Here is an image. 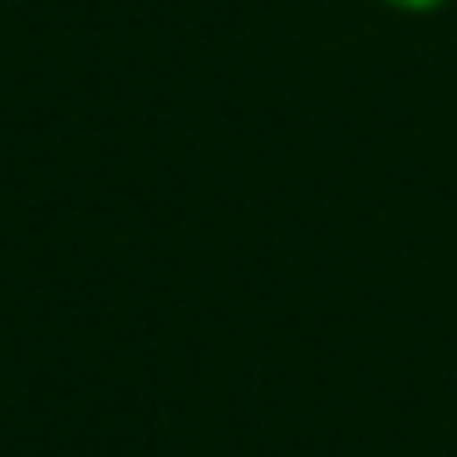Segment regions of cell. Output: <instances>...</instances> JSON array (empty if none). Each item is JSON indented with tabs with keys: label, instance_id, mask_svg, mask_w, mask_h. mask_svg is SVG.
Segmentation results:
<instances>
[{
	"label": "cell",
	"instance_id": "1",
	"mask_svg": "<svg viewBox=\"0 0 457 457\" xmlns=\"http://www.w3.org/2000/svg\"><path fill=\"white\" fill-rule=\"evenodd\" d=\"M384 5H394V11H413V15H423V11H443L447 0H384Z\"/></svg>",
	"mask_w": 457,
	"mask_h": 457
}]
</instances>
